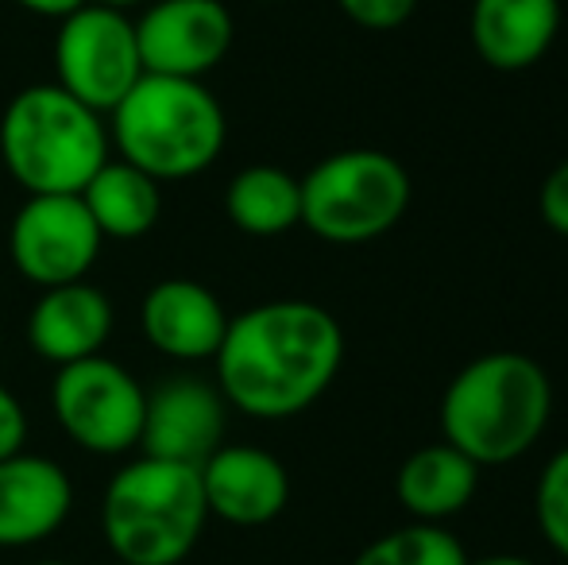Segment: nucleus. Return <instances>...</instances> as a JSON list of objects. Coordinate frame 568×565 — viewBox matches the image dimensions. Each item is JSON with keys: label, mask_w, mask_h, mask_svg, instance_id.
<instances>
[{"label": "nucleus", "mask_w": 568, "mask_h": 565, "mask_svg": "<svg viewBox=\"0 0 568 565\" xmlns=\"http://www.w3.org/2000/svg\"><path fill=\"white\" fill-rule=\"evenodd\" d=\"M229 426V403L221 387L197 376H171L148 392L143 403L140 450L148 457L179 461V465H202Z\"/></svg>", "instance_id": "11"}, {"label": "nucleus", "mask_w": 568, "mask_h": 565, "mask_svg": "<svg viewBox=\"0 0 568 565\" xmlns=\"http://www.w3.org/2000/svg\"><path fill=\"white\" fill-rule=\"evenodd\" d=\"M143 403L148 392L140 380L101 353L62 364L51 384L54 423L67 430L70 442L98 457H120L140 445Z\"/></svg>", "instance_id": "8"}, {"label": "nucleus", "mask_w": 568, "mask_h": 565, "mask_svg": "<svg viewBox=\"0 0 568 565\" xmlns=\"http://www.w3.org/2000/svg\"><path fill=\"white\" fill-rule=\"evenodd\" d=\"M109 148L101 113L70 98L59 82L20 90L0 117V159L28 194H82L109 163Z\"/></svg>", "instance_id": "4"}, {"label": "nucleus", "mask_w": 568, "mask_h": 565, "mask_svg": "<svg viewBox=\"0 0 568 565\" xmlns=\"http://www.w3.org/2000/svg\"><path fill=\"white\" fill-rule=\"evenodd\" d=\"M561 31V0H471L468 39L499 74L541 62Z\"/></svg>", "instance_id": "16"}, {"label": "nucleus", "mask_w": 568, "mask_h": 565, "mask_svg": "<svg viewBox=\"0 0 568 565\" xmlns=\"http://www.w3.org/2000/svg\"><path fill=\"white\" fill-rule=\"evenodd\" d=\"M479 473L484 468L449 442L422 445L403 461L395 476L398 504L418 523H445L476 500Z\"/></svg>", "instance_id": "17"}, {"label": "nucleus", "mask_w": 568, "mask_h": 565, "mask_svg": "<svg viewBox=\"0 0 568 565\" xmlns=\"http://www.w3.org/2000/svg\"><path fill=\"white\" fill-rule=\"evenodd\" d=\"M534 515H538V531L549 546L568 562V445L549 457V465L538 476V492H534Z\"/></svg>", "instance_id": "21"}, {"label": "nucleus", "mask_w": 568, "mask_h": 565, "mask_svg": "<svg viewBox=\"0 0 568 565\" xmlns=\"http://www.w3.org/2000/svg\"><path fill=\"white\" fill-rule=\"evenodd\" d=\"M213 361L229 407L278 423L310 411L329 392L344 361V333L317 302L275 299L229 317Z\"/></svg>", "instance_id": "1"}, {"label": "nucleus", "mask_w": 568, "mask_h": 565, "mask_svg": "<svg viewBox=\"0 0 568 565\" xmlns=\"http://www.w3.org/2000/svg\"><path fill=\"white\" fill-rule=\"evenodd\" d=\"M143 78L135 20L109 4H82L59 20L54 36V82L90 105L93 113H113Z\"/></svg>", "instance_id": "7"}, {"label": "nucleus", "mask_w": 568, "mask_h": 565, "mask_svg": "<svg viewBox=\"0 0 568 565\" xmlns=\"http://www.w3.org/2000/svg\"><path fill=\"white\" fill-rule=\"evenodd\" d=\"M16 4L31 16H43V20H67L70 12H78V8L90 4V0H16Z\"/></svg>", "instance_id": "25"}, {"label": "nucleus", "mask_w": 568, "mask_h": 565, "mask_svg": "<svg viewBox=\"0 0 568 565\" xmlns=\"http://www.w3.org/2000/svg\"><path fill=\"white\" fill-rule=\"evenodd\" d=\"M93 4H109V8H120V12H128V8H135V4H151V0H93Z\"/></svg>", "instance_id": "27"}, {"label": "nucleus", "mask_w": 568, "mask_h": 565, "mask_svg": "<svg viewBox=\"0 0 568 565\" xmlns=\"http://www.w3.org/2000/svg\"><path fill=\"white\" fill-rule=\"evenodd\" d=\"M538 210H541V221H546L554 233L568 236V159L546 174L541 194H538Z\"/></svg>", "instance_id": "23"}, {"label": "nucleus", "mask_w": 568, "mask_h": 565, "mask_svg": "<svg viewBox=\"0 0 568 565\" xmlns=\"http://www.w3.org/2000/svg\"><path fill=\"white\" fill-rule=\"evenodd\" d=\"M554 415V384L526 353H484L464 364L442 395V442L479 468L530 453Z\"/></svg>", "instance_id": "2"}, {"label": "nucleus", "mask_w": 568, "mask_h": 565, "mask_svg": "<svg viewBox=\"0 0 568 565\" xmlns=\"http://www.w3.org/2000/svg\"><path fill=\"white\" fill-rule=\"evenodd\" d=\"M31 565H70V562H31Z\"/></svg>", "instance_id": "28"}, {"label": "nucleus", "mask_w": 568, "mask_h": 565, "mask_svg": "<svg viewBox=\"0 0 568 565\" xmlns=\"http://www.w3.org/2000/svg\"><path fill=\"white\" fill-rule=\"evenodd\" d=\"M210 515L232 527H263L291 500V476L275 453L260 445H221L197 465Z\"/></svg>", "instance_id": "12"}, {"label": "nucleus", "mask_w": 568, "mask_h": 565, "mask_svg": "<svg viewBox=\"0 0 568 565\" xmlns=\"http://www.w3.org/2000/svg\"><path fill=\"white\" fill-rule=\"evenodd\" d=\"M74 507V484L67 468L36 453H12L0 461V546L20 551L51 538Z\"/></svg>", "instance_id": "14"}, {"label": "nucleus", "mask_w": 568, "mask_h": 565, "mask_svg": "<svg viewBox=\"0 0 568 565\" xmlns=\"http://www.w3.org/2000/svg\"><path fill=\"white\" fill-rule=\"evenodd\" d=\"M101 244L105 236L78 194H28L8 229L16 272L39 291L85 280Z\"/></svg>", "instance_id": "9"}, {"label": "nucleus", "mask_w": 568, "mask_h": 565, "mask_svg": "<svg viewBox=\"0 0 568 565\" xmlns=\"http://www.w3.org/2000/svg\"><path fill=\"white\" fill-rule=\"evenodd\" d=\"M113 333V302L93 283H62L39 291L28 310V345L51 364H74L98 356Z\"/></svg>", "instance_id": "15"}, {"label": "nucleus", "mask_w": 568, "mask_h": 565, "mask_svg": "<svg viewBox=\"0 0 568 565\" xmlns=\"http://www.w3.org/2000/svg\"><path fill=\"white\" fill-rule=\"evenodd\" d=\"M236 36L232 12L221 0H151L135 20L143 74L197 78L221 67Z\"/></svg>", "instance_id": "10"}, {"label": "nucleus", "mask_w": 568, "mask_h": 565, "mask_svg": "<svg viewBox=\"0 0 568 565\" xmlns=\"http://www.w3.org/2000/svg\"><path fill=\"white\" fill-rule=\"evenodd\" d=\"M120 565H124V562H120Z\"/></svg>", "instance_id": "29"}, {"label": "nucleus", "mask_w": 568, "mask_h": 565, "mask_svg": "<svg viewBox=\"0 0 568 565\" xmlns=\"http://www.w3.org/2000/svg\"><path fill=\"white\" fill-rule=\"evenodd\" d=\"M229 221L247 236H283L302 225V179L271 163L232 174L225 190Z\"/></svg>", "instance_id": "19"}, {"label": "nucleus", "mask_w": 568, "mask_h": 565, "mask_svg": "<svg viewBox=\"0 0 568 565\" xmlns=\"http://www.w3.org/2000/svg\"><path fill=\"white\" fill-rule=\"evenodd\" d=\"M210 519L194 465L135 457L109 481L101 531L124 565H179L190 558Z\"/></svg>", "instance_id": "5"}, {"label": "nucleus", "mask_w": 568, "mask_h": 565, "mask_svg": "<svg viewBox=\"0 0 568 565\" xmlns=\"http://www.w3.org/2000/svg\"><path fill=\"white\" fill-rule=\"evenodd\" d=\"M140 330L155 353L171 361H213L225 341L229 314L221 299L197 280H163L143 294Z\"/></svg>", "instance_id": "13"}, {"label": "nucleus", "mask_w": 568, "mask_h": 565, "mask_svg": "<svg viewBox=\"0 0 568 565\" xmlns=\"http://www.w3.org/2000/svg\"><path fill=\"white\" fill-rule=\"evenodd\" d=\"M352 565H468V554L442 523H410L364 546Z\"/></svg>", "instance_id": "20"}, {"label": "nucleus", "mask_w": 568, "mask_h": 565, "mask_svg": "<svg viewBox=\"0 0 568 565\" xmlns=\"http://www.w3.org/2000/svg\"><path fill=\"white\" fill-rule=\"evenodd\" d=\"M337 8L367 31H395L410 20L418 0H337Z\"/></svg>", "instance_id": "22"}, {"label": "nucleus", "mask_w": 568, "mask_h": 565, "mask_svg": "<svg viewBox=\"0 0 568 565\" xmlns=\"http://www.w3.org/2000/svg\"><path fill=\"white\" fill-rule=\"evenodd\" d=\"M109 117V143L155 182L210 171L229 140L225 109L197 78L143 74Z\"/></svg>", "instance_id": "3"}, {"label": "nucleus", "mask_w": 568, "mask_h": 565, "mask_svg": "<svg viewBox=\"0 0 568 565\" xmlns=\"http://www.w3.org/2000/svg\"><path fill=\"white\" fill-rule=\"evenodd\" d=\"M163 182L143 174L140 167L124 163V159H109L78 198L90 210L93 225L101 236L113 241H140L155 229L159 213H163Z\"/></svg>", "instance_id": "18"}, {"label": "nucleus", "mask_w": 568, "mask_h": 565, "mask_svg": "<svg viewBox=\"0 0 568 565\" xmlns=\"http://www.w3.org/2000/svg\"><path fill=\"white\" fill-rule=\"evenodd\" d=\"M468 565H538V562H530V558H523V554H487V558H476Z\"/></svg>", "instance_id": "26"}, {"label": "nucleus", "mask_w": 568, "mask_h": 565, "mask_svg": "<svg viewBox=\"0 0 568 565\" xmlns=\"http://www.w3.org/2000/svg\"><path fill=\"white\" fill-rule=\"evenodd\" d=\"M410 205V174L395 155L348 148L302 179V225L329 244H364L390 233Z\"/></svg>", "instance_id": "6"}, {"label": "nucleus", "mask_w": 568, "mask_h": 565, "mask_svg": "<svg viewBox=\"0 0 568 565\" xmlns=\"http://www.w3.org/2000/svg\"><path fill=\"white\" fill-rule=\"evenodd\" d=\"M23 437H28V411H23V403L0 384V461L20 453Z\"/></svg>", "instance_id": "24"}]
</instances>
